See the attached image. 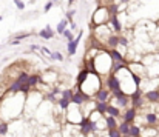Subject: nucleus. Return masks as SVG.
Listing matches in <instances>:
<instances>
[{
  "label": "nucleus",
  "mask_w": 159,
  "mask_h": 137,
  "mask_svg": "<svg viewBox=\"0 0 159 137\" xmlns=\"http://www.w3.org/2000/svg\"><path fill=\"white\" fill-rule=\"evenodd\" d=\"M144 100L150 103H158L159 102V90H148L144 94Z\"/></svg>",
  "instance_id": "16"
},
{
  "label": "nucleus",
  "mask_w": 159,
  "mask_h": 137,
  "mask_svg": "<svg viewBox=\"0 0 159 137\" xmlns=\"http://www.w3.org/2000/svg\"><path fill=\"white\" fill-rule=\"evenodd\" d=\"M104 122H105V126H107V131H111V130H116L117 128V119H113L110 116H104Z\"/></svg>",
  "instance_id": "21"
},
{
  "label": "nucleus",
  "mask_w": 159,
  "mask_h": 137,
  "mask_svg": "<svg viewBox=\"0 0 159 137\" xmlns=\"http://www.w3.org/2000/svg\"><path fill=\"white\" fill-rule=\"evenodd\" d=\"M144 119H145L148 126L159 125V114H156V113H147V114H144Z\"/></svg>",
  "instance_id": "17"
},
{
  "label": "nucleus",
  "mask_w": 159,
  "mask_h": 137,
  "mask_svg": "<svg viewBox=\"0 0 159 137\" xmlns=\"http://www.w3.org/2000/svg\"><path fill=\"white\" fill-rule=\"evenodd\" d=\"M110 92H114L117 91V90H120V86H119V80H117V77L114 76V74H108L105 79V86Z\"/></svg>",
  "instance_id": "10"
},
{
  "label": "nucleus",
  "mask_w": 159,
  "mask_h": 137,
  "mask_svg": "<svg viewBox=\"0 0 159 137\" xmlns=\"http://www.w3.org/2000/svg\"><path fill=\"white\" fill-rule=\"evenodd\" d=\"M93 99H94L96 102H105V103H108V102H110V99H111V92L108 91L107 88L102 86L99 91L93 95Z\"/></svg>",
  "instance_id": "14"
},
{
  "label": "nucleus",
  "mask_w": 159,
  "mask_h": 137,
  "mask_svg": "<svg viewBox=\"0 0 159 137\" xmlns=\"http://www.w3.org/2000/svg\"><path fill=\"white\" fill-rule=\"evenodd\" d=\"M66 28H68V22L63 19V20H60V22L57 23V28H56V31H57V34H60V36H62V33H63Z\"/></svg>",
  "instance_id": "31"
},
{
  "label": "nucleus",
  "mask_w": 159,
  "mask_h": 137,
  "mask_svg": "<svg viewBox=\"0 0 159 137\" xmlns=\"http://www.w3.org/2000/svg\"><path fill=\"white\" fill-rule=\"evenodd\" d=\"M107 25L110 26V29H111L113 34H120V33H122V23H120V20H119V14H117V15H110Z\"/></svg>",
  "instance_id": "8"
},
{
  "label": "nucleus",
  "mask_w": 159,
  "mask_h": 137,
  "mask_svg": "<svg viewBox=\"0 0 159 137\" xmlns=\"http://www.w3.org/2000/svg\"><path fill=\"white\" fill-rule=\"evenodd\" d=\"M107 3L110 5V3H114V0H101V5L102 6H107Z\"/></svg>",
  "instance_id": "41"
},
{
  "label": "nucleus",
  "mask_w": 159,
  "mask_h": 137,
  "mask_svg": "<svg viewBox=\"0 0 159 137\" xmlns=\"http://www.w3.org/2000/svg\"><path fill=\"white\" fill-rule=\"evenodd\" d=\"M158 136V130L153 126H147L144 130H141V137H156Z\"/></svg>",
  "instance_id": "23"
},
{
  "label": "nucleus",
  "mask_w": 159,
  "mask_h": 137,
  "mask_svg": "<svg viewBox=\"0 0 159 137\" xmlns=\"http://www.w3.org/2000/svg\"><path fill=\"white\" fill-rule=\"evenodd\" d=\"M125 137H128V136H125Z\"/></svg>",
  "instance_id": "48"
},
{
  "label": "nucleus",
  "mask_w": 159,
  "mask_h": 137,
  "mask_svg": "<svg viewBox=\"0 0 159 137\" xmlns=\"http://www.w3.org/2000/svg\"><path fill=\"white\" fill-rule=\"evenodd\" d=\"M104 45H105V49H116L119 45V34H111Z\"/></svg>",
  "instance_id": "15"
},
{
  "label": "nucleus",
  "mask_w": 159,
  "mask_h": 137,
  "mask_svg": "<svg viewBox=\"0 0 159 137\" xmlns=\"http://www.w3.org/2000/svg\"><path fill=\"white\" fill-rule=\"evenodd\" d=\"M62 36H63V37H65V39L68 40V42H71V40L74 39V36H73V33H71V31H70L68 28H66V29H65V31L62 33Z\"/></svg>",
  "instance_id": "35"
},
{
  "label": "nucleus",
  "mask_w": 159,
  "mask_h": 137,
  "mask_svg": "<svg viewBox=\"0 0 159 137\" xmlns=\"http://www.w3.org/2000/svg\"><path fill=\"white\" fill-rule=\"evenodd\" d=\"M66 113V122L70 125H79V122L84 119L82 116V111H80V106H76V105H70V108L65 111Z\"/></svg>",
  "instance_id": "4"
},
{
  "label": "nucleus",
  "mask_w": 159,
  "mask_h": 137,
  "mask_svg": "<svg viewBox=\"0 0 159 137\" xmlns=\"http://www.w3.org/2000/svg\"><path fill=\"white\" fill-rule=\"evenodd\" d=\"M74 14H76V11H74V9H68V11H66V14H65V20H66L68 23H71V22H73V15H74Z\"/></svg>",
  "instance_id": "34"
},
{
  "label": "nucleus",
  "mask_w": 159,
  "mask_h": 137,
  "mask_svg": "<svg viewBox=\"0 0 159 137\" xmlns=\"http://www.w3.org/2000/svg\"><path fill=\"white\" fill-rule=\"evenodd\" d=\"M130 103H131V108L138 109L141 106H144V91L141 88H138L134 92H131L130 95Z\"/></svg>",
  "instance_id": "7"
},
{
  "label": "nucleus",
  "mask_w": 159,
  "mask_h": 137,
  "mask_svg": "<svg viewBox=\"0 0 159 137\" xmlns=\"http://www.w3.org/2000/svg\"><path fill=\"white\" fill-rule=\"evenodd\" d=\"M40 51H42V54H45V55H48V57H50V54H51V51H50L48 48H45V46H42Z\"/></svg>",
  "instance_id": "39"
},
{
  "label": "nucleus",
  "mask_w": 159,
  "mask_h": 137,
  "mask_svg": "<svg viewBox=\"0 0 159 137\" xmlns=\"http://www.w3.org/2000/svg\"><path fill=\"white\" fill-rule=\"evenodd\" d=\"M107 136L108 137H122L120 133L117 131V128H116V130H111V131H107Z\"/></svg>",
  "instance_id": "37"
},
{
  "label": "nucleus",
  "mask_w": 159,
  "mask_h": 137,
  "mask_svg": "<svg viewBox=\"0 0 159 137\" xmlns=\"http://www.w3.org/2000/svg\"><path fill=\"white\" fill-rule=\"evenodd\" d=\"M108 55L113 62H122V63H127L125 60V55H122L117 49H108Z\"/></svg>",
  "instance_id": "19"
},
{
  "label": "nucleus",
  "mask_w": 159,
  "mask_h": 137,
  "mask_svg": "<svg viewBox=\"0 0 159 137\" xmlns=\"http://www.w3.org/2000/svg\"><path fill=\"white\" fill-rule=\"evenodd\" d=\"M56 103H57V106H59L62 111H66V109L70 108V105H71V103H70V100H65V99H62V97H60V99H57V100H56Z\"/></svg>",
  "instance_id": "28"
},
{
  "label": "nucleus",
  "mask_w": 159,
  "mask_h": 137,
  "mask_svg": "<svg viewBox=\"0 0 159 137\" xmlns=\"http://www.w3.org/2000/svg\"><path fill=\"white\" fill-rule=\"evenodd\" d=\"M73 2H74V0H68V5L71 6V5H73Z\"/></svg>",
  "instance_id": "46"
},
{
  "label": "nucleus",
  "mask_w": 159,
  "mask_h": 137,
  "mask_svg": "<svg viewBox=\"0 0 159 137\" xmlns=\"http://www.w3.org/2000/svg\"><path fill=\"white\" fill-rule=\"evenodd\" d=\"M82 36H84V31H79V33H77V36H76L71 42H68V45H66V51H68V54H70V55H74V54H76L77 46H79V42L82 40Z\"/></svg>",
  "instance_id": "12"
},
{
  "label": "nucleus",
  "mask_w": 159,
  "mask_h": 137,
  "mask_svg": "<svg viewBox=\"0 0 159 137\" xmlns=\"http://www.w3.org/2000/svg\"><path fill=\"white\" fill-rule=\"evenodd\" d=\"M141 126L136 125V123H131L130 125V131H128V137H141Z\"/></svg>",
  "instance_id": "25"
},
{
  "label": "nucleus",
  "mask_w": 159,
  "mask_h": 137,
  "mask_svg": "<svg viewBox=\"0 0 159 137\" xmlns=\"http://www.w3.org/2000/svg\"><path fill=\"white\" fill-rule=\"evenodd\" d=\"M88 100H91V97H88L85 92H82L79 90V86L76 85V88H74V92H73V97H71V105H76V106H82L85 102H88Z\"/></svg>",
  "instance_id": "6"
},
{
  "label": "nucleus",
  "mask_w": 159,
  "mask_h": 137,
  "mask_svg": "<svg viewBox=\"0 0 159 137\" xmlns=\"http://www.w3.org/2000/svg\"><path fill=\"white\" fill-rule=\"evenodd\" d=\"M73 90L71 88H63L62 91H60V97L62 99H65V100H71V97H73ZM71 103V102H70Z\"/></svg>",
  "instance_id": "29"
},
{
  "label": "nucleus",
  "mask_w": 159,
  "mask_h": 137,
  "mask_svg": "<svg viewBox=\"0 0 159 137\" xmlns=\"http://www.w3.org/2000/svg\"><path fill=\"white\" fill-rule=\"evenodd\" d=\"M40 77H42V82L43 83H54L57 79H59V76H57V73L51 69V68H48V69H45V73L43 74H40Z\"/></svg>",
  "instance_id": "13"
},
{
  "label": "nucleus",
  "mask_w": 159,
  "mask_h": 137,
  "mask_svg": "<svg viewBox=\"0 0 159 137\" xmlns=\"http://www.w3.org/2000/svg\"><path fill=\"white\" fill-rule=\"evenodd\" d=\"M107 106H108V103H105V102H96V100H94V109H96L101 116H104L107 113Z\"/></svg>",
  "instance_id": "26"
},
{
  "label": "nucleus",
  "mask_w": 159,
  "mask_h": 137,
  "mask_svg": "<svg viewBox=\"0 0 159 137\" xmlns=\"http://www.w3.org/2000/svg\"><path fill=\"white\" fill-rule=\"evenodd\" d=\"M128 43H130V40L125 37V36H122V34H119V45L117 46H122V48H128Z\"/></svg>",
  "instance_id": "33"
},
{
  "label": "nucleus",
  "mask_w": 159,
  "mask_h": 137,
  "mask_svg": "<svg viewBox=\"0 0 159 137\" xmlns=\"http://www.w3.org/2000/svg\"><path fill=\"white\" fill-rule=\"evenodd\" d=\"M128 2H130V0H120V5H127Z\"/></svg>",
  "instance_id": "44"
},
{
  "label": "nucleus",
  "mask_w": 159,
  "mask_h": 137,
  "mask_svg": "<svg viewBox=\"0 0 159 137\" xmlns=\"http://www.w3.org/2000/svg\"><path fill=\"white\" fill-rule=\"evenodd\" d=\"M33 36V33H19V34H16L14 37H12V40H19V42H22V40H25V39H28V37H31Z\"/></svg>",
  "instance_id": "32"
},
{
  "label": "nucleus",
  "mask_w": 159,
  "mask_h": 137,
  "mask_svg": "<svg viewBox=\"0 0 159 137\" xmlns=\"http://www.w3.org/2000/svg\"><path fill=\"white\" fill-rule=\"evenodd\" d=\"M76 28H77V25H76V23H74V22H71V23H70V31H71V33H73V31H74V29H76Z\"/></svg>",
  "instance_id": "42"
},
{
  "label": "nucleus",
  "mask_w": 159,
  "mask_h": 137,
  "mask_svg": "<svg viewBox=\"0 0 159 137\" xmlns=\"http://www.w3.org/2000/svg\"><path fill=\"white\" fill-rule=\"evenodd\" d=\"M122 122H127V123H134L136 122V119H138V109H134V108H131V106H128L124 113H122Z\"/></svg>",
  "instance_id": "9"
},
{
  "label": "nucleus",
  "mask_w": 159,
  "mask_h": 137,
  "mask_svg": "<svg viewBox=\"0 0 159 137\" xmlns=\"http://www.w3.org/2000/svg\"><path fill=\"white\" fill-rule=\"evenodd\" d=\"M127 69H128L131 74H136V76H139V77H142V79H144L145 66H144L142 63H139V62H131V63H128V65H127Z\"/></svg>",
  "instance_id": "11"
},
{
  "label": "nucleus",
  "mask_w": 159,
  "mask_h": 137,
  "mask_svg": "<svg viewBox=\"0 0 159 137\" xmlns=\"http://www.w3.org/2000/svg\"><path fill=\"white\" fill-rule=\"evenodd\" d=\"M84 69H87L90 74H96V68H94V60L93 59H87L85 60V68Z\"/></svg>",
  "instance_id": "27"
},
{
  "label": "nucleus",
  "mask_w": 159,
  "mask_h": 137,
  "mask_svg": "<svg viewBox=\"0 0 159 137\" xmlns=\"http://www.w3.org/2000/svg\"><path fill=\"white\" fill-rule=\"evenodd\" d=\"M90 76V73L87 71V69H82L79 74H77V85H82L85 80H87V77Z\"/></svg>",
  "instance_id": "30"
},
{
  "label": "nucleus",
  "mask_w": 159,
  "mask_h": 137,
  "mask_svg": "<svg viewBox=\"0 0 159 137\" xmlns=\"http://www.w3.org/2000/svg\"><path fill=\"white\" fill-rule=\"evenodd\" d=\"M14 5H16V6H17V9H20V11H22V9H25V6H26V5H25V2H22V0H14Z\"/></svg>",
  "instance_id": "38"
},
{
  "label": "nucleus",
  "mask_w": 159,
  "mask_h": 137,
  "mask_svg": "<svg viewBox=\"0 0 159 137\" xmlns=\"http://www.w3.org/2000/svg\"><path fill=\"white\" fill-rule=\"evenodd\" d=\"M94 68H96V74L99 76H104V74H110L111 73V65H113V60L110 59L108 55V49H101L94 57Z\"/></svg>",
  "instance_id": "1"
},
{
  "label": "nucleus",
  "mask_w": 159,
  "mask_h": 137,
  "mask_svg": "<svg viewBox=\"0 0 159 137\" xmlns=\"http://www.w3.org/2000/svg\"><path fill=\"white\" fill-rule=\"evenodd\" d=\"M53 6H54L53 3H51V2H48V3H47V5L43 6V11H45V12H48V11H50V9L53 8Z\"/></svg>",
  "instance_id": "40"
},
{
  "label": "nucleus",
  "mask_w": 159,
  "mask_h": 137,
  "mask_svg": "<svg viewBox=\"0 0 159 137\" xmlns=\"http://www.w3.org/2000/svg\"><path fill=\"white\" fill-rule=\"evenodd\" d=\"M105 114L107 116H110V117H113V119H119V117L122 116V111H120L117 106H114V105H110V103H108Z\"/></svg>",
  "instance_id": "20"
},
{
  "label": "nucleus",
  "mask_w": 159,
  "mask_h": 137,
  "mask_svg": "<svg viewBox=\"0 0 159 137\" xmlns=\"http://www.w3.org/2000/svg\"><path fill=\"white\" fill-rule=\"evenodd\" d=\"M77 86H79V90L82 92H85L88 97L93 99V95L102 88V79H101L99 74H90L87 77V80L82 85H77Z\"/></svg>",
  "instance_id": "2"
},
{
  "label": "nucleus",
  "mask_w": 159,
  "mask_h": 137,
  "mask_svg": "<svg viewBox=\"0 0 159 137\" xmlns=\"http://www.w3.org/2000/svg\"><path fill=\"white\" fill-rule=\"evenodd\" d=\"M50 2H51V3H53V5H57V3H59V2H60V0H50Z\"/></svg>",
  "instance_id": "45"
},
{
  "label": "nucleus",
  "mask_w": 159,
  "mask_h": 137,
  "mask_svg": "<svg viewBox=\"0 0 159 137\" xmlns=\"http://www.w3.org/2000/svg\"><path fill=\"white\" fill-rule=\"evenodd\" d=\"M2 19H3V17H2V15H0V22H2Z\"/></svg>",
  "instance_id": "47"
},
{
  "label": "nucleus",
  "mask_w": 159,
  "mask_h": 137,
  "mask_svg": "<svg viewBox=\"0 0 159 137\" xmlns=\"http://www.w3.org/2000/svg\"><path fill=\"white\" fill-rule=\"evenodd\" d=\"M111 29L108 25H99V26H94V40L96 42H101L102 45L105 43V40L111 36Z\"/></svg>",
  "instance_id": "5"
},
{
  "label": "nucleus",
  "mask_w": 159,
  "mask_h": 137,
  "mask_svg": "<svg viewBox=\"0 0 159 137\" xmlns=\"http://www.w3.org/2000/svg\"><path fill=\"white\" fill-rule=\"evenodd\" d=\"M108 19H110V14H108V9L107 6L99 5L94 12H93V17H91V22L94 26H99V25H107L108 23Z\"/></svg>",
  "instance_id": "3"
},
{
  "label": "nucleus",
  "mask_w": 159,
  "mask_h": 137,
  "mask_svg": "<svg viewBox=\"0 0 159 137\" xmlns=\"http://www.w3.org/2000/svg\"><path fill=\"white\" fill-rule=\"evenodd\" d=\"M39 36H40L42 39H45V40H51V39L54 37V29H51L50 25H47V26L39 33Z\"/></svg>",
  "instance_id": "22"
},
{
  "label": "nucleus",
  "mask_w": 159,
  "mask_h": 137,
  "mask_svg": "<svg viewBox=\"0 0 159 137\" xmlns=\"http://www.w3.org/2000/svg\"><path fill=\"white\" fill-rule=\"evenodd\" d=\"M117 131L120 133V136H122V137L128 136V131H130V123H127V122H120V123H117Z\"/></svg>",
  "instance_id": "24"
},
{
  "label": "nucleus",
  "mask_w": 159,
  "mask_h": 137,
  "mask_svg": "<svg viewBox=\"0 0 159 137\" xmlns=\"http://www.w3.org/2000/svg\"><path fill=\"white\" fill-rule=\"evenodd\" d=\"M30 49H31V51H36V49H39V46L37 45H31L30 46Z\"/></svg>",
  "instance_id": "43"
},
{
  "label": "nucleus",
  "mask_w": 159,
  "mask_h": 137,
  "mask_svg": "<svg viewBox=\"0 0 159 137\" xmlns=\"http://www.w3.org/2000/svg\"><path fill=\"white\" fill-rule=\"evenodd\" d=\"M50 57H51V59H54V60H59V62H62V60H63V55H62L59 51H54V52H51V54H50Z\"/></svg>",
  "instance_id": "36"
},
{
  "label": "nucleus",
  "mask_w": 159,
  "mask_h": 137,
  "mask_svg": "<svg viewBox=\"0 0 159 137\" xmlns=\"http://www.w3.org/2000/svg\"><path fill=\"white\" fill-rule=\"evenodd\" d=\"M42 82V77H40V74H37V73H34V74H30L28 76V85H30V88L33 90V88H37L39 86V83Z\"/></svg>",
  "instance_id": "18"
}]
</instances>
